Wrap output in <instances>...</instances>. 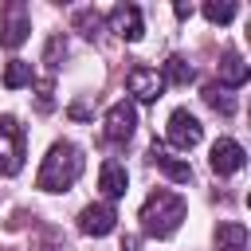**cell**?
<instances>
[{
    "label": "cell",
    "instance_id": "obj_5",
    "mask_svg": "<svg viewBox=\"0 0 251 251\" xmlns=\"http://www.w3.org/2000/svg\"><path fill=\"white\" fill-rule=\"evenodd\" d=\"M165 137H169V145H176V149H192V145H200L204 126H200V118H196V114H188V110L180 106V110H173V114H169Z\"/></svg>",
    "mask_w": 251,
    "mask_h": 251
},
{
    "label": "cell",
    "instance_id": "obj_18",
    "mask_svg": "<svg viewBox=\"0 0 251 251\" xmlns=\"http://www.w3.org/2000/svg\"><path fill=\"white\" fill-rule=\"evenodd\" d=\"M204 16H208L212 24H231L235 4H231V0H208V4H204Z\"/></svg>",
    "mask_w": 251,
    "mask_h": 251
},
{
    "label": "cell",
    "instance_id": "obj_1",
    "mask_svg": "<svg viewBox=\"0 0 251 251\" xmlns=\"http://www.w3.org/2000/svg\"><path fill=\"white\" fill-rule=\"evenodd\" d=\"M82 165H86V157H82V149L75 141H55L47 149L39 173H35V188L39 192H67L82 176Z\"/></svg>",
    "mask_w": 251,
    "mask_h": 251
},
{
    "label": "cell",
    "instance_id": "obj_19",
    "mask_svg": "<svg viewBox=\"0 0 251 251\" xmlns=\"http://www.w3.org/2000/svg\"><path fill=\"white\" fill-rule=\"evenodd\" d=\"M75 24L82 27V35H90V39H94V31H98L102 16H98V12H78V16H75Z\"/></svg>",
    "mask_w": 251,
    "mask_h": 251
},
{
    "label": "cell",
    "instance_id": "obj_13",
    "mask_svg": "<svg viewBox=\"0 0 251 251\" xmlns=\"http://www.w3.org/2000/svg\"><path fill=\"white\" fill-rule=\"evenodd\" d=\"M247 75H251V67H247L235 51H227V55H224V63H220V86H224V90L243 86V82H247Z\"/></svg>",
    "mask_w": 251,
    "mask_h": 251
},
{
    "label": "cell",
    "instance_id": "obj_9",
    "mask_svg": "<svg viewBox=\"0 0 251 251\" xmlns=\"http://www.w3.org/2000/svg\"><path fill=\"white\" fill-rule=\"evenodd\" d=\"M126 90H129L137 102H157L161 90H165V82H161V75H157L153 67H133L129 78H126Z\"/></svg>",
    "mask_w": 251,
    "mask_h": 251
},
{
    "label": "cell",
    "instance_id": "obj_2",
    "mask_svg": "<svg viewBox=\"0 0 251 251\" xmlns=\"http://www.w3.org/2000/svg\"><path fill=\"white\" fill-rule=\"evenodd\" d=\"M184 212H188V204H184L180 192H173V188H157V192L145 196L137 220H141V231H145V235H153V239H169V235H176V227L184 224Z\"/></svg>",
    "mask_w": 251,
    "mask_h": 251
},
{
    "label": "cell",
    "instance_id": "obj_4",
    "mask_svg": "<svg viewBox=\"0 0 251 251\" xmlns=\"http://www.w3.org/2000/svg\"><path fill=\"white\" fill-rule=\"evenodd\" d=\"M133 129H137V106H133L129 98H118V102L106 110L102 133H106V141L122 145V141H129V137H133Z\"/></svg>",
    "mask_w": 251,
    "mask_h": 251
},
{
    "label": "cell",
    "instance_id": "obj_16",
    "mask_svg": "<svg viewBox=\"0 0 251 251\" xmlns=\"http://www.w3.org/2000/svg\"><path fill=\"white\" fill-rule=\"evenodd\" d=\"M200 98H204V102H208V106H212L216 114H224V118H231V114H235V98H231V94H227V90H224L220 82H208Z\"/></svg>",
    "mask_w": 251,
    "mask_h": 251
},
{
    "label": "cell",
    "instance_id": "obj_3",
    "mask_svg": "<svg viewBox=\"0 0 251 251\" xmlns=\"http://www.w3.org/2000/svg\"><path fill=\"white\" fill-rule=\"evenodd\" d=\"M24 169V126L4 114L0 118V176H16Z\"/></svg>",
    "mask_w": 251,
    "mask_h": 251
},
{
    "label": "cell",
    "instance_id": "obj_15",
    "mask_svg": "<svg viewBox=\"0 0 251 251\" xmlns=\"http://www.w3.org/2000/svg\"><path fill=\"white\" fill-rule=\"evenodd\" d=\"M216 247H220V251H243V247H247V227H243V224H220Z\"/></svg>",
    "mask_w": 251,
    "mask_h": 251
},
{
    "label": "cell",
    "instance_id": "obj_10",
    "mask_svg": "<svg viewBox=\"0 0 251 251\" xmlns=\"http://www.w3.org/2000/svg\"><path fill=\"white\" fill-rule=\"evenodd\" d=\"M110 27L126 39V43H137L141 35H145V24H141V8L137 4H118L114 12H110Z\"/></svg>",
    "mask_w": 251,
    "mask_h": 251
},
{
    "label": "cell",
    "instance_id": "obj_20",
    "mask_svg": "<svg viewBox=\"0 0 251 251\" xmlns=\"http://www.w3.org/2000/svg\"><path fill=\"white\" fill-rule=\"evenodd\" d=\"M173 12H176V16H180V20H188V16H192V4H176V8H173Z\"/></svg>",
    "mask_w": 251,
    "mask_h": 251
},
{
    "label": "cell",
    "instance_id": "obj_6",
    "mask_svg": "<svg viewBox=\"0 0 251 251\" xmlns=\"http://www.w3.org/2000/svg\"><path fill=\"white\" fill-rule=\"evenodd\" d=\"M27 31H31V16H27V8H24V4H8L4 24H0V47L16 51V47L27 39Z\"/></svg>",
    "mask_w": 251,
    "mask_h": 251
},
{
    "label": "cell",
    "instance_id": "obj_11",
    "mask_svg": "<svg viewBox=\"0 0 251 251\" xmlns=\"http://www.w3.org/2000/svg\"><path fill=\"white\" fill-rule=\"evenodd\" d=\"M149 161H153V165H157V169H161V173H165L173 184H188V180H192V169H188V161L173 157L165 145H153V149H149Z\"/></svg>",
    "mask_w": 251,
    "mask_h": 251
},
{
    "label": "cell",
    "instance_id": "obj_12",
    "mask_svg": "<svg viewBox=\"0 0 251 251\" xmlns=\"http://www.w3.org/2000/svg\"><path fill=\"white\" fill-rule=\"evenodd\" d=\"M98 188L106 192V200H118V196H126V188H129V173H126L118 161H106L102 173H98Z\"/></svg>",
    "mask_w": 251,
    "mask_h": 251
},
{
    "label": "cell",
    "instance_id": "obj_7",
    "mask_svg": "<svg viewBox=\"0 0 251 251\" xmlns=\"http://www.w3.org/2000/svg\"><path fill=\"white\" fill-rule=\"evenodd\" d=\"M118 227V212H114V204H86L82 212H78V231L82 235H110Z\"/></svg>",
    "mask_w": 251,
    "mask_h": 251
},
{
    "label": "cell",
    "instance_id": "obj_17",
    "mask_svg": "<svg viewBox=\"0 0 251 251\" xmlns=\"http://www.w3.org/2000/svg\"><path fill=\"white\" fill-rule=\"evenodd\" d=\"M31 63H24V59H12L8 67H4V86L8 90H20V86H31Z\"/></svg>",
    "mask_w": 251,
    "mask_h": 251
},
{
    "label": "cell",
    "instance_id": "obj_14",
    "mask_svg": "<svg viewBox=\"0 0 251 251\" xmlns=\"http://www.w3.org/2000/svg\"><path fill=\"white\" fill-rule=\"evenodd\" d=\"M192 78H196V71H192L180 55H169V59H165V71H161V82H165V86H188Z\"/></svg>",
    "mask_w": 251,
    "mask_h": 251
},
{
    "label": "cell",
    "instance_id": "obj_8",
    "mask_svg": "<svg viewBox=\"0 0 251 251\" xmlns=\"http://www.w3.org/2000/svg\"><path fill=\"white\" fill-rule=\"evenodd\" d=\"M208 161H212V173H220V176H231V173H239V169H243L247 153H243V145H239V141H231V137H220V141L212 145Z\"/></svg>",
    "mask_w": 251,
    "mask_h": 251
}]
</instances>
